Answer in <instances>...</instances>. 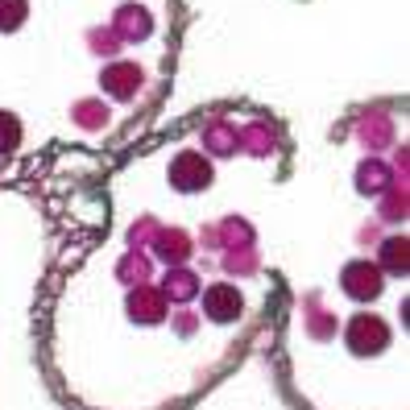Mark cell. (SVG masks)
<instances>
[{"label": "cell", "mask_w": 410, "mask_h": 410, "mask_svg": "<svg viewBox=\"0 0 410 410\" xmlns=\"http://www.w3.org/2000/svg\"><path fill=\"white\" fill-rule=\"evenodd\" d=\"M21 145V121L13 112H0V153H13Z\"/></svg>", "instance_id": "14"}, {"label": "cell", "mask_w": 410, "mask_h": 410, "mask_svg": "<svg viewBox=\"0 0 410 410\" xmlns=\"http://www.w3.org/2000/svg\"><path fill=\"white\" fill-rule=\"evenodd\" d=\"M75 121L83 124V129H99V124L108 121V108L96 104V99H79L75 104Z\"/></svg>", "instance_id": "13"}, {"label": "cell", "mask_w": 410, "mask_h": 410, "mask_svg": "<svg viewBox=\"0 0 410 410\" xmlns=\"http://www.w3.org/2000/svg\"><path fill=\"white\" fill-rule=\"evenodd\" d=\"M377 220H386V224H398V220H406V183H394V187L386 191Z\"/></svg>", "instance_id": "11"}, {"label": "cell", "mask_w": 410, "mask_h": 410, "mask_svg": "<svg viewBox=\"0 0 410 410\" xmlns=\"http://www.w3.org/2000/svg\"><path fill=\"white\" fill-rule=\"evenodd\" d=\"M83 249H87V244H75V249H67V253H63V261H58V266L67 269V266H75V261H79V257H83Z\"/></svg>", "instance_id": "16"}, {"label": "cell", "mask_w": 410, "mask_h": 410, "mask_svg": "<svg viewBox=\"0 0 410 410\" xmlns=\"http://www.w3.org/2000/svg\"><path fill=\"white\" fill-rule=\"evenodd\" d=\"M104 92L108 96H117V99H133L137 96V87H141V71L133 67V63H112L108 71H104Z\"/></svg>", "instance_id": "6"}, {"label": "cell", "mask_w": 410, "mask_h": 410, "mask_svg": "<svg viewBox=\"0 0 410 410\" xmlns=\"http://www.w3.org/2000/svg\"><path fill=\"white\" fill-rule=\"evenodd\" d=\"M344 344H348L352 357H377V352H386V344H389V323L373 311L352 315L348 328H344Z\"/></svg>", "instance_id": "1"}, {"label": "cell", "mask_w": 410, "mask_h": 410, "mask_svg": "<svg viewBox=\"0 0 410 410\" xmlns=\"http://www.w3.org/2000/svg\"><path fill=\"white\" fill-rule=\"evenodd\" d=\"M153 249H158L166 261H187L191 241H187V232H183V228H166V232H153Z\"/></svg>", "instance_id": "8"}, {"label": "cell", "mask_w": 410, "mask_h": 410, "mask_svg": "<svg viewBox=\"0 0 410 410\" xmlns=\"http://www.w3.org/2000/svg\"><path fill=\"white\" fill-rule=\"evenodd\" d=\"M340 290L352 298V303H373L382 290H386V269L369 257H357L340 269Z\"/></svg>", "instance_id": "2"}, {"label": "cell", "mask_w": 410, "mask_h": 410, "mask_svg": "<svg viewBox=\"0 0 410 410\" xmlns=\"http://www.w3.org/2000/svg\"><path fill=\"white\" fill-rule=\"evenodd\" d=\"M29 13V0H0V33H13Z\"/></svg>", "instance_id": "12"}, {"label": "cell", "mask_w": 410, "mask_h": 410, "mask_svg": "<svg viewBox=\"0 0 410 410\" xmlns=\"http://www.w3.org/2000/svg\"><path fill=\"white\" fill-rule=\"evenodd\" d=\"M382 261H386L382 269L406 278V266H410V241L406 237H386V241H382Z\"/></svg>", "instance_id": "9"}, {"label": "cell", "mask_w": 410, "mask_h": 410, "mask_svg": "<svg viewBox=\"0 0 410 410\" xmlns=\"http://www.w3.org/2000/svg\"><path fill=\"white\" fill-rule=\"evenodd\" d=\"M332 332H336V319H332L328 311H311V336L315 340H328Z\"/></svg>", "instance_id": "15"}, {"label": "cell", "mask_w": 410, "mask_h": 410, "mask_svg": "<svg viewBox=\"0 0 410 410\" xmlns=\"http://www.w3.org/2000/svg\"><path fill=\"white\" fill-rule=\"evenodd\" d=\"M162 294L174 298V303H191L195 294H199V278H195L191 269H174L166 278V286H162Z\"/></svg>", "instance_id": "10"}, {"label": "cell", "mask_w": 410, "mask_h": 410, "mask_svg": "<svg viewBox=\"0 0 410 410\" xmlns=\"http://www.w3.org/2000/svg\"><path fill=\"white\" fill-rule=\"evenodd\" d=\"M170 187L183 195H195L203 187H212V162L195 149H183L174 162H170Z\"/></svg>", "instance_id": "3"}, {"label": "cell", "mask_w": 410, "mask_h": 410, "mask_svg": "<svg viewBox=\"0 0 410 410\" xmlns=\"http://www.w3.org/2000/svg\"><path fill=\"white\" fill-rule=\"evenodd\" d=\"M389 187H394V174H389L386 162H377V158H373V162H361V170H357V191L377 199V195H386Z\"/></svg>", "instance_id": "7"}, {"label": "cell", "mask_w": 410, "mask_h": 410, "mask_svg": "<svg viewBox=\"0 0 410 410\" xmlns=\"http://www.w3.org/2000/svg\"><path fill=\"white\" fill-rule=\"evenodd\" d=\"M129 311H133L137 323H162V319H166V294L153 290V286H145V282H137L133 298H129Z\"/></svg>", "instance_id": "5"}, {"label": "cell", "mask_w": 410, "mask_h": 410, "mask_svg": "<svg viewBox=\"0 0 410 410\" xmlns=\"http://www.w3.org/2000/svg\"><path fill=\"white\" fill-rule=\"evenodd\" d=\"M203 311L212 315L216 323H232L241 315V290L232 282H216V286L203 290Z\"/></svg>", "instance_id": "4"}]
</instances>
